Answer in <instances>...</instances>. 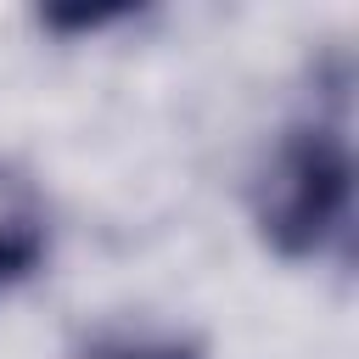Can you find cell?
<instances>
[{
  "mask_svg": "<svg viewBox=\"0 0 359 359\" xmlns=\"http://www.w3.org/2000/svg\"><path fill=\"white\" fill-rule=\"evenodd\" d=\"M353 219V151H348V101L292 123L258 180V230L280 258H320L348 247Z\"/></svg>",
  "mask_w": 359,
  "mask_h": 359,
  "instance_id": "1",
  "label": "cell"
},
{
  "mask_svg": "<svg viewBox=\"0 0 359 359\" xmlns=\"http://www.w3.org/2000/svg\"><path fill=\"white\" fill-rule=\"evenodd\" d=\"M50 252V208L39 185L0 163V292L28 280Z\"/></svg>",
  "mask_w": 359,
  "mask_h": 359,
  "instance_id": "2",
  "label": "cell"
},
{
  "mask_svg": "<svg viewBox=\"0 0 359 359\" xmlns=\"http://www.w3.org/2000/svg\"><path fill=\"white\" fill-rule=\"evenodd\" d=\"M84 359H202V348L180 342V337H163V342H112V348H95Z\"/></svg>",
  "mask_w": 359,
  "mask_h": 359,
  "instance_id": "3",
  "label": "cell"
}]
</instances>
